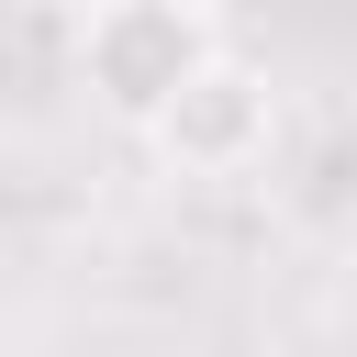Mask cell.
<instances>
[{
    "label": "cell",
    "mask_w": 357,
    "mask_h": 357,
    "mask_svg": "<svg viewBox=\"0 0 357 357\" xmlns=\"http://www.w3.org/2000/svg\"><path fill=\"white\" fill-rule=\"evenodd\" d=\"M145 145H156V167H178V178H245V167H268V145H279V89H268V67H245V56L201 67V78L145 123Z\"/></svg>",
    "instance_id": "obj_2"
},
{
    "label": "cell",
    "mask_w": 357,
    "mask_h": 357,
    "mask_svg": "<svg viewBox=\"0 0 357 357\" xmlns=\"http://www.w3.org/2000/svg\"><path fill=\"white\" fill-rule=\"evenodd\" d=\"M234 56V33L201 11V0H100V11H78L67 22V67H78V89L112 112V123H156L201 67H223Z\"/></svg>",
    "instance_id": "obj_1"
}]
</instances>
